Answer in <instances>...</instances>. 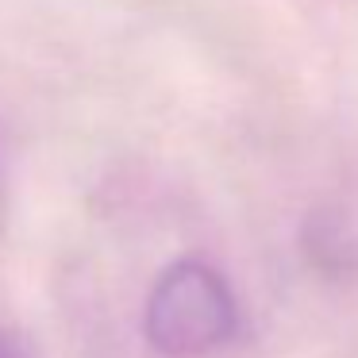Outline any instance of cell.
I'll return each instance as SVG.
<instances>
[{
    "instance_id": "cell-1",
    "label": "cell",
    "mask_w": 358,
    "mask_h": 358,
    "mask_svg": "<svg viewBox=\"0 0 358 358\" xmlns=\"http://www.w3.org/2000/svg\"><path fill=\"white\" fill-rule=\"evenodd\" d=\"M235 296L227 281L201 258H181L155 281L147 296V343L166 358H204L235 331Z\"/></svg>"
},
{
    "instance_id": "cell-2",
    "label": "cell",
    "mask_w": 358,
    "mask_h": 358,
    "mask_svg": "<svg viewBox=\"0 0 358 358\" xmlns=\"http://www.w3.org/2000/svg\"><path fill=\"white\" fill-rule=\"evenodd\" d=\"M0 358H24V350H16L4 335H0Z\"/></svg>"
}]
</instances>
